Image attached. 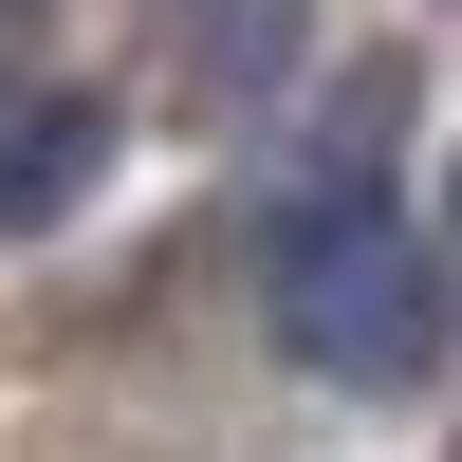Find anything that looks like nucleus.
<instances>
[{
  "label": "nucleus",
  "instance_id": "f257e3e1",
  "mask_svg": "<svg viewBox=\"0 0 462 462\" xmlns=\"http://www.w3.org/2000/svg\"><path fill=\"white\" fill-rule=\"evenodd\" d=\"M389 111L407 93H352V130L278 204V333H296L315 389H370V407L444 389V241L389 204Z\"/></svg>",
  "mask_w": 462,
  "mask_h": 462
},
{
  "label": "nucleus",
  "instance_id": "f03ea898",
  "mask_svg": "<svg viewBox=\"0 0 462 462\" xmlns=\"http://www.w3.org/2000/svg\"><path fill=\"white\" fill-rule=\"evenodd\" d=\"M111 185V93H74V74H37V93H0V241H37V222H74Z\"/></svg>",
  "mask_w": 462,
  "mask_h": 462
},
{
  "label": "nucleus",
  "instance_id": "7ed1b4c3",
  "mask_svg": "<svg viewBox=\"0 0 462 462\" xmlns=\"http://www.w3.org/2000/svg\"><path fill=\"white\" fill-rule=\"evenodd\" d=\"M185 56H204L222 111H259V93H278V56H296V0H204V19H185Z\"/></svg>",
  "mask_w": 462,
  "mask_h": 462
}]
</instances>
